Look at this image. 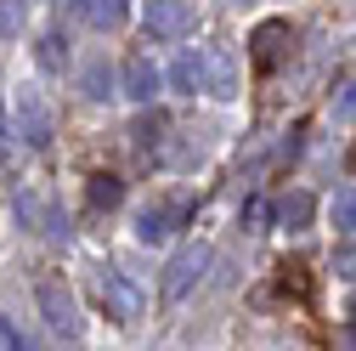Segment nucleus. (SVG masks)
<instances>
[{"label":"nucleus","mask_w":356,"mask_h":351,"mask_svg":"<svg viewBox=\"0 0 356 351\" xmlns=\"http://www.w3.org/2000/svg\"><path fill=\"white\" fill-rule=\"evenodd\" d=\"M102 306H108V318H119V323H136V318H142V295H136V283H124L119 272L102 278Z\"/></svg>","instance_id":"obj_6"},{"label":"nucleus","mask_w":356,"mask_h":351,"mask_svg":"<svg viewBox=\"0 0 356 351\" xmlns=\"http://www.w3.org/2000/svg\"><path fill=\"white\" fill-rule=\"evenodd\" d=\"M85 198H91V210H113V204L124 198V182H119L113 170H97L91 187H85Z\"/></svg>","instance_id":"obj_12"},{"label":"nucleus","mask_w":356,"mask_h":351,"mask_svg":"<svg viewBox=\"0 0 356 351\" xmlns=\"http://www.w3.org/2000/svg\"><path fill=\"white\" fill-rule=\"evenodd\" d=\"M209 267V244H187V249H175V260H170V267H164V300L175 306V300H181L193 283H198V272Z\"/></svg>","instance_id":"obj_1"},{"label":"nucleus","mask_w":356,"mask_h":351,"mask_svg":"<svg viewBox=\"0 0 356 351\" xmlns=\"http://www.w3.org/2000/svg\"><path fill=\"white\" fill-rule=\"evenodd\" d=\"M334 227H339V233H356V193H350V187L334 193Z\"/></svg>","instance_id":"obj_16"},{"label":"nucleus","mask_w":356,"mask_h":351,"mask_svg":"<svg viewBox=\"0 0 356 351\" xmlns=\"http://www.w3.org/2000/svg\"><path fill=\"white\" fill-rule=\"evenodd\" d=\"M142 23H147L153 40H175V34L193 29V6H187V0H147Z\"/></svg>","instance_id":"obj_3"},{"label":"nucleus","mask_w":356,"mask_h":351,"mask_svg":"<svg viewBox=\"0 0 356 351\" xmlns=\"http://www.w3.org/2000/svg\"><path fill=\"white\" fill-rule=\"evenodd\" d=\"M23 29V0H0V34H17Z\"/></svg>","instance_id":"obj_20"},{"label":"nucleus","mask_w":356,"mask_h":351,"mask_svg":"<svg viewBox=\"0 0 356 351\" xmlns=\"http://www.w3.org/2000/svg\"><path fill=\"white\" fill-rule=\"evenodd\" d=\"M345 345H350V351H356V323H350V329H345Z\"/></svg>","instance_id":"obj_22"},{"label":"nucleus","mask_w":356,"mask_h":351,"mask_svg":"<svg viewBox=\"0 0 356 351\" xmlns=\"http://www.w3.org/2000/svg\"><path fill=\"white\" fill-rule=\"evenodd\" d=\"M17 136L29 148L51 142V114H46V102H40V91H17Z\"/></svg>","instance_id":"obj_4"},{"label":"nucleus","mask_w":356,"mask_h":351,"mask_svg":"<svg viewBox=\"0 0 356 351\" xmlns=\"http://www.w3.org/2000/svg\"><path fill=\"white\" fill-rule=\"evenodd\" d=\"M85 17H91V29H119L124 23V0H85Z\"/></svg>","instance_id":"obj_13"},{"label":"nucleus","mask_w":356,"mask_h":351,"mask_svg":"<svg viewBox=\"0 0 356 351\" xmlns=\"http://www.w3.org/2000/svg\"><path fill=\"white\" fill-rule=\"evenodd\" d=\"M0 148H6V114H0Z\"/></svg>","instance_id":"obj_23"},{"label":"nucleus","mask_w":356,"mask_h":351,"mask_svg":"<svg viewBox=\"0 0 356 351\" xmlns=\"http://www.w3.org/2000/svg\"><path fill=\"white\" fill-rule=\"evenodd\" d=\"M181 215H187V204H147V210L136 215V238H142V244H164Z\"/></svg>","instance_id":"obj_7"},{"label":"nucleus","mask_w":356,"mask_h":351,"mask_svg":"<svg viewBox=\"0 0 356 351\" xmlns=\"http://www.w3.org/2000/svg\"><path fill=\"white\" fill-rule=\"evenodd\" d=\"M311 215H317V198L311 193H283V204H277V227L283 233H305Z\"/></svg>","instance_id":"obj_9"},{"label":"nucleus","mask_w":356,"mask_h":351,"mask_svg":"<svg viewBox=\"0 0 356 351\" xmlns=\"http://www.w3.org/2000/svg\"><path fill=\"white\" fill-rule=\"evenodd\" d=\"M159 130H164V114H142V119H136V148H153Z\"/></svg>","instance_id":"obj_18"},{"label":"nucleus","mask_w":356,"mask_h":351,"mask_svg":"<svg viewBox=\"0 0 356 351\" xmlns=\"http://www.w3.org/2000/svg\"><path fill=\"white\" fill-rule=\"evenodd\" d=\"M34 295H40V312H46V323H51L57 334H68V340H74V334H79V306H74V295H68L57 278H46Z\"/></svg>","instance_id":"obj_2"},{"label":"nucleus","mask_w":356,"mask_h":351,"mask_svg":"<svg viewBox=\"0 0 356 351\" xmlns=\"http://www.w3.org/2000/svg\"><path fill=\"white\" fill-rule=\"evenodd\" d=\"M232 85H238V74H232V57H227V52L204 57V91H215V97H232Z\"/></svg>","instance_id":"obj_10"},{"label":"nucleus","mask_w":356,"mask_h":351,"mask_svg":"<svg viewBox=\"0 0 356 351\" xmlns=\"http://www.w3.org/2000/svg\"><path fill=\"white\" fill-rule=\"evenodd\" d=\"M289 46H294L289 23H260V29L249 34V57H254V68H277Z\"/></svg>","instance_id":"obj_5"},{"label":"nucleus","mask_w":356,"mask_h":351,"mask_svg":"<svg viewBox=\"0 0 356 351\" xmlns=\"http://www.w3.org/2000/svg\"><path fill=\"white\" fill-rule=\"evenodd\" d=\"M63 63H68V40L46 34V40H40V68H63Z\"/></svg>","instance_id":"obj_17"},{"label":"nucleus","mask_w":356,"mask_h":351,"mask_svg":"<svg viewBox=\"0 0 356 351\" xmlns=\"http://www.w3.org/2000/svg\"><path fill=\"white\" fill-rule=\"evenodd\" d=\"M85 97H91V102H108V97H113V74H108V63H91V68H85Z\"/></svg>","instance_id":"obj_14"},{"label":"nucleus","mask_w":356,"mask_h":351,"mask_svg":"<svg viewBox=\"0 0 356 351\" xmlns=\"http://www.w3.org/2000/svg\"><path fill=\"white\" fill-rule=\"evenodd\" d=\"M339 119H356V79H345V91H339Z\"/></svg>","instance_id":"obj_21"},{"label":"nucleus","mask_w":356,"mask_h":351,"mask_svg":"<svg viewBox=\"0 0 356 351\" xmlns=\"http://www.w3.org/2000/svg\"><path fill=\"white\" fill-rule=\"evenodd\" d=\"M277 289H283V295H294V300H305V295H311L305 267H277Z\"/></svg>","instance_id":"obj_15"},{"label":"nucleus","mask_w":356,"mask_h":351,"mask_svg":"<svg viewBox=\"0 0 356 351\" xmlns=\"http://www.w3.org/2000/svg\"><path fill=\"white\" fill-rule=\"evenodd\" d=\"M153 91H159L153 57H130V63H124V97H130V102H153Z\"/></svg>","instance_id":"obj_8"},{"label":"nucleus","mask_w":356,"mask_h":351,"mask_svg":"<svg viewBox=\"0 0 356 351\" xmlns=\"http://www.w3.org/2000/svg\"><path fill=\"white\" fill-rule=\"evenodd\" d=\"M334 278L356 283V244H339V249H334Z\"/></svg>","instance_id":"obj_19"},{"label":"nucleus","mask_w":356,"mask_h":351,"mask_svg":"<svg viewBox=\"0 0 356 351\" xmlns=\"http://www.w3.org/2000/svg\"><path fill=\"white\" fill-rule=\"evenodd\" d=\"M170 85H175V91H204V52H181V57H175Z\"/></svg>","instance_id":"obj_11"}]
</instances>
